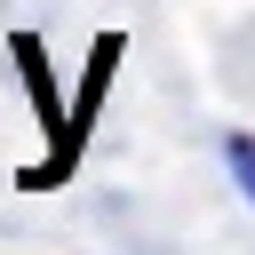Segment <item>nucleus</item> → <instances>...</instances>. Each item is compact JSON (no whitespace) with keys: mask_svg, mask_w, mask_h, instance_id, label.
Instances as JSON below:
<instances>
[{"mask_svg":"<svg viewBox=\"0 0 255 255\" xmlns=\"http://www.w3.org/2000/svg\"><path fill=\"white\" fill-rule=\"evenodd\" d=\"M223 159H231V175H239V191H247V207H255V135H231Z\"/></svg>","mask_w":255,"mask_h":255,"instance_id":"obj_1","label":"nucleus"}]
</instances>
